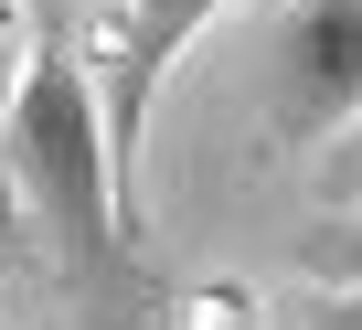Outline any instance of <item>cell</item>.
<instances>
[{
    "instance_id": "cell-1",
    "label": "cell",
    "mask_w": 362,
    "mask_h": 330,
    "mask_svg": "<svg viewBox=\"0 0 362 330\" xmlns=\"http://www.w3.org/2000/svg\"><path fill=\"white\" fill-rule=\"evenodd\" d=\"M11 203L54 235V256H64L75 288H107V298L128 288L139 224H128V203H117L96 75L75 64L64 33H33V64H22V96H11Z\"/></svg>"
},
{
    "instance_id": "cell-2",
    "label": "cell",
    "mask_w": 362,
    "mask_h": 330,
    "mask_svg": "<svg viewBox=\"0 0 362 330\" xmlns=\"http://www.w3.org/2000/svg\"><path fill=\"white\" fill-rule=\"evenodd\" d=\"M256 128L309 160L362 128V0H277L256 43Z\"/></svg>"
},
{
    "instance_id": "cell-3",
    "label": "cell",
    "mask_w": 362,
    "mask_h": 330,
    "mask_svg": "<svg viewBox=\"0 0 362 330\" xmlns=\"http://www.w3.org/2000/svg\"><path fill=\"white\" fill-rule=\"evenodd\" d=\"M224 11H245V0H128V11H117L96 107H107V160H117V203H128V224H139V171H149V107H160L170 64L192 54Z\"/></svg>"
},
{
    "instance_id": "cell-4",
    "label": "cell",
    "mask_w": 362,
    "mask_h": 330,
    "mask_svg": "<svg viewBox=\"0 0 362 330\" xmlns=\"http://www.w3.org/2000/svg\"><path fill=\"white\" fill-rule=\"evenodd\" d=\"M298 266H309V288H362V213H320L298 235Z\"/></svg>"
},
{
    "instance_id": "cell-5",
    "label": "cell",
    "mask_w": 362,
    "mask_h": 330,
    "mask_svg": "<svg viewBox=\"0 0 362 330\" xmlns=\"http://www.w3.org/2000/svg\"><path fill=\"white\" fill-rule=\"evenodd\" d=\"M33 64V22H0V213H11V96Z\"/></svg>"
},
{
    "instance_id": "cell-6",
    "label": "cell",
    "mask_w": 362,
    "mask_h": 330,
    "mask_svg": "<svg viewBox=\"0 0 362 330\" xmlns=\"http://www.w3.org/2000/svg\"><path fill=\"white\" fill-rule=\"evenodd\" d=\"M320 213H362V128H341L320 149Z\"/></svg>"
},
{
    "instance_id": "cell-7",
    "label": "cell",
    "mask_w": 362,
    "mask_h": 330,
    "mask_svg": "<svg viewBox=\"0 0 362 330\" xmlns=\"http://www.w3.org/2000/svg\"><path fill=\"white\" fill-rule=\"evenodd\" d=\"M288 330H362V288H298Z\"/></svg>"
},
{
    "instance_id": "cell-8",
    "label": "cell",
    "mask_w": 362,
    "mask_h": 330,
    "mask_svg": "<svg viewBox=\"0 0 362 330\" xmlns=\"http://www.w3.org/2000/svg\"><path fill=\"white\" fill-rule=\"evenodd\" d=\"M0 22H22V0H0Z\"/></svg>"
}]
</instances>
